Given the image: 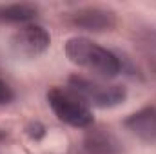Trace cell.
<instances>
[{"label":"cell","instance_id":"obj_4","mask_svg":"<svg viewBox=\"0 0 156 154\" xmlns=\"http://www.w3.org/2000/svg\"><path fill=\"white\" fill-rule=\"evenodd\" d=\"M51 45V35L38 24H27L13 33L9 49L16 58L35 60L42 56Z\"/></svg>","mask_w":156,"mask_h":154},{"label":"cell","instance_id":"obj_8","mask_svg":"<svg viewBox=\"0 0 156 154\" xmlns=\"http://www.w3.org/2000/svg\"><path fill=\"white\" fill-rule=\"evenodd\" d=\"M38 5L35 4H2L0 5V22H9V24H22L35 20L38 16Z\"/></svg>","mask_w":156,"mask_h":154},{"label":"cell","instance_id":"obj_3","mask_svg":"<svg viewBox=\"0 0 156 154\" xmlns=\"http://www.w3.org/2000/svg\"><path fill=\"white\" fill-rule=\"evenodd\" d=\"M69 89L78 94L89 107H100V109H111L125 102L127 89L120 83H105L100 80H91L82 75L69 76Z\"/></svg>","mask_w":156,"mask_h":154},{"label":"cell","instance_id":"obj_9","mask_svg":"<svg viewBox=\"0 0 156 154\" xmlns=\"http://www.w3.org/2000/svg\"><path fill=\"white\" fill-rule=\"evenodd\" d=\"M15 100V93L13 89L0 78V105H5V103H11Z\"/></svg>","mask_w":156,"mask_h":154},{"label":"cell","instance_id":"obj_1","mask_svg":"<svg viewBox=\"0 0 156 154\" xmlns=\"http://www.w3.org/2000/svg\"><path fill=\"white\" fill-rule=\"evenodd\" d=\"M64 53L71 64L102 78H115L122 71V62L113 51L85 37H73L64 44Z\"/></svg>","mask_w":156,"mask_h":154},{"label":"cell","instance_id":"obj_10","mask_svg":"<svg viewBox=\"0 0 156 154\" xmlns=\"http://www.w3.org/2000/svg\"><path fill=\"white\" fill-rule=\"evenodd\" d=\"M27 134H29L33 140H40V138L45 134V129H44V125H42V123L33 121V123H29V127H27Z\"/></svg>","mask_w":156,"mask_h":154},{"label":"cell","instance_id":"obj_2","mask_svg":"<svg viewBox=\"0 0 156 154\" xmlns=\"http://www.w3.org/2000/svg\"><path fill=\"white\" fill-rule=\"evenodd\" d=\"M47 103L55 116L76 129H87L94 123V116L91 107L78 96L71 89L64 87H51L45 94Z\"/></svg>","mask_w":156,"mask_h":154},{"label":"cell","instance_id":"obj_6","mask_svg":"<svg viewBox=\"0 0 156 154\" xmlns=\"http://www.w3.org/2000/svg\"><path fill=\"white\" fill-rule=\"evenodd\" d=\"M123 127L145 143L156 145V105H145L123 120Z\"/></svg>","mask_w":156,"mask_h":154},{"label":"cell","instance_id":"obj_11","mask_svg":"<svg viewBox=\"0 0 156 154\" xmlns=\"http://www.w3.org/2000/svg\"><path fill=\"white\" fill-rule=\"evenodd\" d=\"M4 138H5V132H4V131H2V129H0V142H2V140H4Z\"/></svg>","mask_w":156,"mask_h":154},{"label":"cell","instance_id":"obj_7","mask_svg":"<svg viewBox=\"0 0 156 154\" xmlns=\"http://www.w3.org/2000/svg\"><path fill=\"white\" fill-rule=\"evenodd\" d=\"M85 154H120L122 143L105 127H93L83 136Z\"/></svg>","mask_w":156,"mask_h":154},{"label":"cell","instance_id":"obj_5","mask_svg":"<svg viewBox=\"0 0 156 154\" xmlns=\"http://www.w3.org/2000/svg\"><path fill=\"white\" fill-rule=\"evenodd\" d=\"M66 22L82 31H89V33H105V31H113L116 27V13L113 9L107 7H100V5H83L78 7L75 11L66 13Z\"/></svg>","mask_w":156,"mask_h":154}]
</instances>
